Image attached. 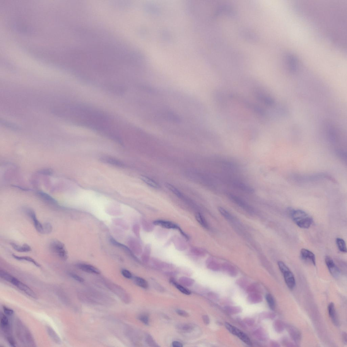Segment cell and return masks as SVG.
<instances>
[{
    "mask_svg": "<svg viewBox=\"0 0 347 347\" xmlns=\"http://www.w3.org/2000/svg\"><path fill=\"white\" fill-rule=\"evenodd\" d=\"M291 219L299 227L303 229L309 228L313 222V219L304 211L295 209L291 212Z\"/></svg>",
    "mask_w": 347,
    "mask_h": 347,
    "instance_id": "1",
    "label": "cell"
},
{
    "mask_svg": "<svg viewBox=\"0 0 347 347\" xmlns=\"http://www.w3.org/2000/svg\"><path fill=\"white\" fill-rule=\"evenodd\" d=\"M51 251L60 259L66 261L68 258V253L64 243L59 240H52L49 245Z\"/></svg>",
    "mask_w": 347,
    "mask_h": 347,
    "instance_id": "2",
    "label": "cell"
},
{
    "mask_svg": "<svg viewBox=\"0 0 347 347\" xmlns=\"http://www.w3.org/2000/svg\"><path fill=\"white\" fill-rule=\"evenodd\" d=\"M278 265L280 271L283 274L287 286L291 290L294 288L296 285L295 277L290 269L283 262L279 261Z\"/></svg>",
    "mask_w": 347,
    "mask_h": 347,
    "instance_id": "3",
    "label": "cell"
},
{
    "mask_svg": "<svg viewBox=\"0 0 347 347\" xmlns=\"http://www.w3.org/2000/svg\"><path fill=\"white\" fill-rule=\"evenodd\" d=\"M226 329L229 331L231 334L237 336L241 340L247 345L249 346L252 345V343L249 337L246 334L243 332L241 331L237 328L233 326L232 325L226 322L225 324Z\"/></svg>",
    "mask_w": 347,
    "mask_h": 347,
    "instance_id": "4",
    "label": "cell"
},
{
    "mask_svg": "<svg viewBox=\"0 0 347 347\" xmlns=\"http://www.w3.org/2000/svg\"><path fill=\"white\" fill-rule=\"evenodd\" d=\"M10 283L16 286V287L23 291V292L25 293L30 297L34 299L37 298V295H36L33 291L29 288L28 286L21 283L18 279L14 277Z\"/></svg>",
    "mask_w": 347,
    "mask_h": 347,
    "instance_id": "5",
    "label": "cell"
},
{
    "mask_svg": "<svg viewBox=\"0 0 347 347\" xmlns=\"http://www.w3.org/2000/svg\"><path fill=\"white\" fill-rule=\"evenodd\" d=\"M325 264L332 276L335 278L339 277L340 275V271L333 260L330 256H327L325 257Z\"/></svg>",
    "mask_w": 347,
    "mask_h": 347,
    "instance_id": "6",
    "label": "cell"
},
{
    "mask_svg": "<svg viewBox=\"0 0 347 347\" xmlns=\"http://www.w3.org/2000/svg\"><path fill=\"white\" fill-rule=\"evenodd\" d=\"M26 213L32 220L36 230L38 233L43 234V224L38 220L35 212L32 209H27L26 210Z\"/></svg>",
    "mask_w": 347,
    "mask_h": 347,
    "instance_id": "7",
    "label": "cell"
},
{
    "mask_svg": "<svg viewBox=\"0 0 347 347\" xmlns=\"http://www.w3.org/2000/svg\"><path fill=\"white\" fill-rule=\"evenodd\" d=\"M300 255L301 258L305 261L310 262L314 266L316 264V260L315 254L307 249H302L301 250Z\"/></svg>",
    "mask_w": 347,
    "mask_h": 347,
    "instance_id": "8",
    "label": "cell"
},
{
    "mask_svg": "<svg viewBox=\"0 0 347 347\" xmlns=\"http://www.w3.org/2000/svg\"><path fill=\"white\" fill-rule=\"evenodd\" d=\"M76 267L79 269L87 273L100 274V270L91 265L85 264H79L76 265Z\"/></svg>",
    "mask_w": 347,
    "mask_h": 347,
    "instance_id": "9",
    "label": "cell"
},
{
    "mask_svg": "<svg viewBox=\"0 0 347 347\" xmlns=\"http://www.w3.org/2000/svg\"><path fill=\"white\" fill-rule=\"evenodd\" d=\"M10 245L12 247L18 252H28L32 250L31 247L28 244H24L22 245H20L15 243L11 242L10 243Z\"/></svg>",
    "mask_w": 347,
    "mask_h": 347,
    "instance_id": "10",
    "label": "cell"
},
{
    "mask_svg": "<svg viewBox=\"0 0 347 347\" xmlns=\"http://www.w3.org/2000/svg\"><path fill=\"white\" fill-rule=\"evenodd\" d=\"M1 326L5 333H9L10 331V325L8 318L3 314H1Z\"/></svg>",
    "mask_w": 347,
    "mask_h": 347,
    "instance_id": "11",
    "label": "cell"
},
{
    "mask_svg": "<svg viewBox=\"0 0 347 347\" xmlns=\"http://www.w3.org/2000/svg\"><path fill=\"white\" fill-rule=\"evenodd\" d=\"M329 314L332 322L336 325H338V320L337 318L335 308L334 304L330 303L328 306Z\"/></svg>",
    "mask_w": 347,
    "mask_h": 347,
    "instance_id": "12",
    "label": "cell"
},
{
    "mask_svg": "<svg viewBox=\"0 0 347 347\" xmlns=\"http://www.w3.org/2000/svg\"><path fill=\"white\" fill-rule=\"evenodd\" d=\"M154 225H160L162 227L168 229H180L177 225L170 222L163 220H157L154 222Z\"/></svg>",
    "mask_w": 347,
    "mask_h": 347,
    "instance_id": "13",
    "label": "cell"
},
{
    "mask_svg": "<svg viewBox=\"0 0 347 347\" xmlns=\"http://www.w3.org/2000/svg\"><path fill=\"white\" fill-rule=\"evenodd\" d=\"M12 256L14 259L19 260V261H26L31 263L37 267H41L40 265L32 258L28 256H19L14 254H12Z\"/></svg>",
    "mask_w": 347,
    "mask_h": 347,
    "instance_id": "14",
    "label": "cell"
},
{
    "mask_svg": "<svg viewBox=\"0 0 347 347\" xmlns=\"http://www.w3.org/2000/svg\"><path fill=\"white\" fill-rule=\"evenodd\" d=\"M47 332L52 340L57 344H61V340L59 336L52 328L49 327H47Z\"/></svg>",
    "mask_w": 347,
    "mask_h": 347,
    "instance_id": "15",
    "label": "cell"
},
{
    "mask_svg": "<svg viewBox=\"0 0 347 347\" xmlns=\"http://www.w3.org/2000/svg\"><path fill=\"white\" fill-rule=\"evenodd\" d=\"M248 301L252 304H256L261 302L262 300V296L259 294L256 293L250 294L248 297Z\"/></svg>",
    "mask_w": 347,
    "mask_h": 347,
    "instance_id": "16",
    "label": "cell"
},
{
    "mask_svg": "<svg viewBox=\"0 0 347 347\" xmlns=\"http://www.w3.org/2000/svg\"><path fill=\"white\" fill-rule=\"evenodd\" d=\"M336 243L340 251L343 253H347V247L345 241L343 239L338 238L336 239Z\"/></svg>",
    "mask_w": 347,
    "mask_h": 347,
    "instance_id": "17",
    "label": "cell"
},
{
    "mask_svg": "<svg viewBox=\"0 0 347 347\" xmlns=\"http://www.w3.org/2000/svg\"><path fill=\"white\" fill-rule=\"evenodd\" d=\"M170 282L173 285L175 286L176 288H177L178 290L182 293L187 295L191 294V293L190 291L186 288H184L182 286H181L180 284L177 283L174 280V279H171Z\"/></svg>",
    "mask_w": 347,
    "mask_h": 347,
    "instance_id": "18",
    "label": "cell"
},
{
    "mask_svg": "<svg viewBox=\"0 0 347 347\" xmlns=\"http://www.w3.org/2000/svg\"><path fill=\"white\" fill-rule=\"evenodd\" d=\"M134 280L136 285L140 287L145 289L148 288V284L145 279L137 277L134 278Z\"/></svg>",
    "mask_w": 347,
    "mask_h": 347,
    "instance_id": "19",
    "label": "cell"
},
{
    "mask_svg": "<svg viewBox=\"0 0 347 347\" xmlns=\"http://www.w3.org/2000/svg\"><path fill=\"white\" fill-rule=\"evenodd\" d=\"M141 179L144 182L151 187L154 188L158 189L159 187L158 185L153 180L150 178L145 176H142Z\"/></svg>",
    "mask_w": 347,
    "mask_h": 347,
    "instance_id": "20",
    "label": "cell"
},
{
    "mask_svg": "<svg viewBox=\"0 0 347 347\" xmlns=\"http://www.w3.org/2000/svg\"><path fill=\"white\" fill-rule=\"evenodd\" d=\"M266 299L270 308L273 310L275 309V302L273 296L270 294H267L266 296Z\"/></svg>",
    "mask_w": 347,
    "mask_h": 347,
    "instance_id": "21",
    "label": "cell"
},
{
    "mask_svg": "<svg viewBox=\"0 0 347 347\" xmlns=\"http://www.w3.org/2000/svg\"><path fill=\"white\" fill-rule=\"evenodd\" d=\"M225 308L227 311L232 314H238L242 311V308L240 307L235 306H227Z\"/></svg>",
    "mask_w": 347,
    "mask_h": 347,
    "instance_id": "22",
    "label": "cell"
},
{
    "mask_svg": "<svg viewBox=\"0 0 347 347\" xmlns=\"http://www.w3.org/2000/svg\"><path fill=\"white\" fill-rule=\"evenodd\" d=\"M0 276L2 278L10 283L13 277L11 275L2 270L0 271Z\"/></svg>",
    "mask_w": 347,
    "mask_h": 347,
    "instance_id": "23",
    "label": "cell"
},
{
    "mask_svg": "<svg viewBox=\"0 0 347 347\" xmlns=\"http://www.w3.org/2000/svg\"><path fill=\"white\" fill-rule=\"evenodd\" d=\"M43 234H49L52 232L53 227L51 224L49 223H45L43 224Z\"/></svg>",
    "mask_w": 347,
    "mask_h": 347,
    "instance_id": "24",
    "label": "cell"
},
{
    "mask_svg": "<svg viewBox=\"0 0 347 347\" xmlns=\"http://www.w3.org/2000/svg\"><path fill=\"white\" fill-rule=\"evenodd\" d=\"M165 186L168 189L170 190L171 191H172L173 193H174L177 196L179 197L182 196V194L180 193V192L176 187L173 186L172 185L168 184H168H165Z\"/></svg>",
    "mask_w": 347,
    "mask_h": 347,
    "instance_id": "25",
    "label": "cell"
},
{
    "mask_svg": "<svg viewBox=\"0 0 347 347\" xmlns=\"http://www.w3.org/2000/svg\"><path fill=\"white\" fill-rule=\"evenodd\" d=\"M196 219L198 222L204 227H207V225L205 220L201 214L197 213L196 215Z\"/></svg>",
    "mask_w": 347,
    "mask_h": 347,
    "instance_id": "26",
    "label": "cell"
},
{
    "mask_svg": "<svg viewBox=\"0 0 347 347\" xmlns=\"http://www.w3.org/2000/svg\"><path fill=\"white\" fill-rule=\"evenodd\" d=\"M40 196H42V197L45 200V201L50 202V203L54 204L57 203L56 201L54 199L52 198L51 197L48 196V195H47V194L42 193L41 192L40 193Z\"/></svg>",
    "mask_w": 347,
    "mask_h": 347,
    "instance_id": "27",
    "label": "cell"
},
{
    "mask_svg": "<svg viewBox=\"0 0 347 347\" xmlns=\"http://www.w3.org/2000/svg\"><path fill=\"white\" fill-rule=\"evenodd\" d=\"M264 332H263V330L262 329H258L255 332V335L256 336L257 338L261 341H263L265 338V335Z\"/></svg>",
    "mask_w": 347,
    "mask_h": 347,
    "instance_id": "28",
    "label": "cell"
},
{
    "mask_svg": "<svg viewBox=\"0 0 347 347\" xmlns=\"http://www.w3.org/2000/svg\"><path fill=\"white\" fill-rule=\"evenodd\" d=\"M138 319L144 324L146 325L149 324V318L147 315H140L138 317Z\"/></svg>",
    "mask_w": 347,
    "mask_h": 347,
    "instance_id": "29",
    "label": "cell"
},
{
    "mask_svg": "<svg viewBox=\"0 0 347 347\" xmlns=\"http://www.w3.org/2000/svg\"><path fill=\"white\" fill-rule=\"evenodd\" d=\"M69 275L72 278H73L74 280H75L79 282V283H83L84 281L83 278L75 274L70 273Z\"/></svg>",
    "mask_w": 347,
    "mask_h": 347,
    "instance_id": "30",
    "label": "cell"
},
{
    "mask_svg": "<svg viewBox=\"0 0 347 347\" xmlns=\"http://www.w3.org/2000/svg\"><path fill=\"white\" fill-rule=\"evenodd\" d=\"M122 274L124 277L127 279H131L132 278V274L127 269H123L122 271Z\"/></svg>",
    "mask_w": 347,
    "mask_h": 347,
    "instance_id": "31",
    "label": "cell"
},
{
    "mask_svg": "<svg viewBox=\"0 0 347 347\" xmlns=\"http://www.w3.org/2000/svg\"><path fill=\"white\" fill-rule=\"evenodd\" d=\"M180 329L184 331H191L193 329V326L191 324H185L180 325Z\"/></svg>",
    "mask_w": 347,
    "mask_h": 347,
    "instance_id": "32",
    "label": "cell"
},
{
    "mask_svg": "<svg viewBox=\"0 0 347 347\" xmlns=\"http://www.w3.org/2000/svg\"><path fill=\"white\" fill-rule=\"evenodd\" d=\"M176 312L177 314L179 315L180 316L185 317H189V314L188 313L184 310L179 309L177 310H176Z\"/></svg>",
    "mask_w": 347,
    "mask_h": 347,
    "instance_id": "33",
    "label": "cell"
},
{
    "mask_svg": "<svg viewBox=\"0 0 347 347\" xmlns=\"http://www.w3.org/2000/svg\"><path fill=\"white\" fill-rule=\"evenodd\" d=\"M218 209L219 212L224 216L226 217V218L230 217L229 214L228 212L225 209L222 208V207H219Z\"/></svg>",
    "mask_w": 347,
    "mask_h": 347,
    "instance_id": "34",
    "label": "cell"
},
{
    "mask_svg": "<svg viewBox=\"0 0 347 347\" xmlns=\"http://www.w3.org/2000/svg\"><path fill=\"white\" fill-rule=\"evenodd\" d=\"M3 310L5 314L7 315L11 316L13 314V310L6 307H3Z\"/></svg>",
    "mask_w": 347,
    "mask_h": 347,
    "instance_id": "35",
    "label": "cell"
},
{
    "mask_svg": "<svg viewBox=\"0 0 347 347\" xmlns=\"http://www.w3.org/2000/svg\"><path fill=\"white\" fill-rule=\"evenodd\" d=\"M7 340L10 344L12 347H15V343L12 337L9 336L7 337Z\"/></svg>",
    "mask_w": 347,
    "mask_h": 347,
    "instance_id": "36",
    "label": "cell"
},
{
    "mask_svg": "<svg viewBox=\"0 0 347 347\" xmlns=\"http://www.w3.org/2000/svg\"><path fill=\"white\" fill-rule=\"evenodd\" d=\"M202 318H203V321L205 324L206 325H208L209 324L210 320H209V318L208 316L204 315Z\"/></svg>",
    "mask_w": 347,
    "mask_h": 347,
    "instance_id": "37",
    "label": "cell"
},
{
    "mask_svg": "<svg viewBox=\"0 0 347 347\" xmlns=\"http://www.w3.org/2000/svg\"><path fill=\"white\" fill-rule=\"evenodd\" d=\"M172 345L173 347H183L182 344L180 343V342L174 341L173 342Z\"/></svg>",
    "mask_w": 347,
    "mask_h": 347,
    "instance_id": "38",
    "label": "cell"
}]
</instances>
